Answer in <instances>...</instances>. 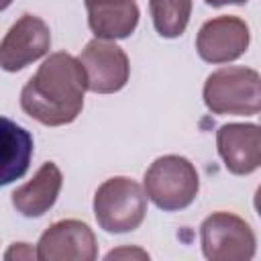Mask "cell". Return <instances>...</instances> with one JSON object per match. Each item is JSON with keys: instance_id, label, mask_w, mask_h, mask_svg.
Instances as JSON below:
<instances>
[{"instance_id": "obj_11", "label": "cell", "mask_w": 261, "mask_h": 261, "mask_svg": "<svg viewBox=\"0 0 261 261\" xmlns=\"http://www.w3.org/2000/svg\"><path fill=\"white\" fill-rule=\"evenodd\" d=\"M63 186L61 169L53 161H45L35 175L12 192V206L27 218H39L53 208Z\"/></svg>"}, {"instance_id": "obj_13", "label": "cell", "mask_w": 261, "mask_h": 261, "mask_svg": "<svg viewBox=\"0 0 261 261\" xmlns=\"http://www.w3.org/2000/svg\"><path fill=\"white\" fill-rule=\"evenodd\" d=\"M33 157V137L27 128L18 126L10 118H2V173L0 184L8 186L20 179Z\"/></svg>"}, {"instance_id": "obj_17", "label": "cell", "mask_w": 261, "mask_h": 261, "mask_svg": "<svg viewBox=\"0 0 261 261\" xmlns=\"http://www.w3.org/2000/svg\"><path fill=\"white\" fill-rule=\"evenodd\" d=\"M249 0H206L208 6L212 8H220V6H226V4H247Z\"/></svg>"}, {"instance_id": "obj_7", "label": "cell", "mask_w": 261, "mask_h": 261, "mask_svg": "<svg viewBox=\"0 0 261 261\" xmlns=\"http://www.w3.org/2000/svg\"><path fill=\"white\" fill-rule=\"evenodd\" d=\"M51 47V31L47 22L35 14H22L2 37L0 65L4 71L14 73L45 57Z\"/></svg>"}, {"instance_id": "obj_1", "label": "cell", "mask_w": 261, "mask_h": 261, "mask_svg": "<svg viewBox=\"0 0 261 261\" xmlns=\"http://www.w3.org/2000/svg\"><path fill=\"white\" fill-rule=\"evenodd\" d=\"M88 75L82 61L65 51L51 53L20 90V108L45 126L71 124L84 108Z\"/></svg>"}, {"instance_id": "obj_2", "label": "cell", "mask_w": 261, "mask_h": 261, "mask_svg": "<svg viewBox=\"0 0 261 261\" xmlns=\"http://www.w3.org/2000/svg\"><path fill=\"white\" fill-rule=\"evenodd\" d=\"M202 98L212 114H232V116L259 114L261 73L243 65L220 67L206 77Z\"/></svg>"}, {"instance_id": "obj_10", "label": "cell", "mask_w": 261, "mask_h": 261, "mask_svg": "<svg viewBox=\"0 0 261 261\" xmlns=\"http://www.w3.org/2000/svg\"><path fill=\"white\" fill-rule=\"evenodd\" d=\"M216 149L232 175H249L261 167V124L228 122L216 130Z\"/></svg>"}, {"instance_id": "obj_20", "label": "cell", "mask_w": 261, "mask_h": 261, "mask_svg": "<svg viewBox=\"0 0 261 261\" xmlns=\"http://www.w3.org/2000/svg\"><path fill=\"white\" fill-rule=\"evenodd\" d=\"M259 116H261V114H259Z\"/></svg>"}, {"instance_id": "obj_18", "label": "cell", "mask_w": 261, "mask_h": 261, "mask_svg": "<svg viewBox=\"0 0 261 261\" xmlns=\"http://www.w3.org/2000/svg\"><path fill=\"white\" fill-rule=\"evenodd\" d=\"M120 2H128V0H84L86 8H90V6H106V4H120Z\"/></svg>"}, {"instance_id": "obj_8", "label": "cell", "mask_w": 261, "mask_h": 261, "mask_svg": "<svg viewBox=\"0 0 261 261\" xmlns=\"http://www.w3.org/2000/svg\"><path fill=\"white\" fill-rule=\"evenodd\" d=\"M96 257L94 230L75 218L53 222L37 243V259L41 261H94Z\"/></svg>"}, {"instance_id": "obj_15", "label": "cell", "mask_w": 261, "mask_h": 261, "mask_svg": "<svg viewBox=\"0 0 261 261\" xmlns=\"http://www.w3.org/2000/svg\"><path fill=\"white\" fill-rule=\"evenodd\" d=\"M33 257H37V251H33L29 243H14L4 253V259H33Z\"/></svg>"}, {"instance_id": "obj_4", "label": "cell", "mask_w": 261, "mask_h": 261, "mask_svg": "<svg viewBox=\"0 0 261 261\" xmlns=\"http://www.w3.org/2000/svg\"><path fill=\"white\" fill-rule=\"evenodd\" d=\"M143 188L159 210L177 212L196 200L200 192V175L188 157L163 155L147 167Z\"/></svg>"}, {"instance_id": "obj_12", "label": "cell", "mask_w": 261, "mask_h": 261, "mask_svg": "<svg viewBox=\"0 0 261 261\" xmlns=\"http://www.w3.org/2000/svg\"><path fill=\"white\" fill-rule=\"evenodd\" d=\"M88 10V27L98 39L118 41L126 39L135 33L139 24V6L135 0L106 6H90Z\"/></svg>"}, {"instance_id": "obj_9", "label": "cell", "mask_w": 261, "mask_h": 261, "mask_svg": "<svg viewBox=\"0 0 261 261\" xmlns=\"http://www.w3.org/2000/svg\"><path fill=\"white\" fill-rule=\"evenodd\" d=\"M251 43L249 27L243 18L222 14L206 20L196 35V51L206 63H228L245 55Z\"/></svg>"}, {"instance_id": "obj_6", "label": "cell", "mask_w": 261, "mask_h": 261, "mask_svg": "<svg viewBox=\"0 0 261 261\" xmlns=\"http://www.w3.org/2000/svg\"><path fill=\"white\" fill-rule=\"evenodd\" d=\"M88 75V90L94 94L120 92L130 75L128 55L114 41L92 39L77 57Z\"/></svg>"}, {"instance_id": "obj_3", "label": "cell", "mask_w": 261, "mask_h": 261, "mask_svg": "<svg viewBox=\"0 0 261 261\" xmlns=\"http://www.w3.org/2000/svg\"><path fill=\"white\" fill-rule=\"evenodd\" d=\"M145 188L126 175L102 181L94 194V216L102 230L122 234L139 228L147 216Z\"/></svg>"}, {"instance_id": "obj_19", "label": "cell", "mask_w": 261, "mask_h": 261, "mask_svg": "<svg viewBox=\"0 0 261 261\" xmlns=\"http://www.w3.org/2000/svg\"><path fill=\"white\" fill-rule=\"evenodd\" d=\"M253 206H255V212H257L259 218H261V186L257 188V192H255V196H253Z\"/></svg>"}, {"instance_id": "obj_16", "label": "cell", "mask_w": 261, "mask_h": 261, "mask_svg": "<svg viewBox=\"0 0 261 261\" xmlns=\"http://www.w3.org/2000/svg\"><path fill=\"white\" fill-rule=\"evenodd\" d=\"M118 257H139V259H149V253L143 249H114L106 255V259H118Z\"/></svg>"}, {"instance_id": "obj_14", "label": "cell", "mask_w": 261, "mask_h": 261, "mask_svg": "<svg viewBox=\"0 0 261 261\" xmlns=\"http://www.w3.org/2000/svg\"><path fill=\"white\" fill-rule=\"evenodd\" d=\"M192 0H149V12L155 31L163 39L179 37L192 16Z\"/></svg>"}, {"instance_id": "obj_5", "label": "cell", "mask_w": 261, "mask_h": 261, "mask_svg": "<svg viewBox=\"0 0 261 261\" xmlns=\"http://www.w3.org/2000/svg\"><path fill=\"white\" fill-rule=\"evenodd\" d=\"M202 253L210 261H249L257 251L251 224L232 212H212L200 224Z\"/></svg>"}]
</instances>
